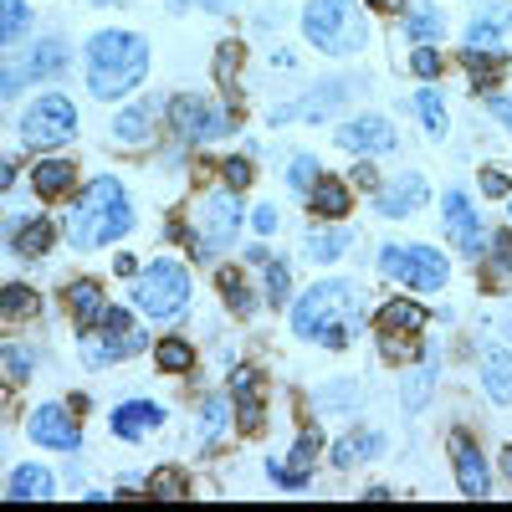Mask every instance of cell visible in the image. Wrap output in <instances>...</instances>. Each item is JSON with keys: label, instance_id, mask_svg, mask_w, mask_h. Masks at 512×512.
<instances>
[{"label": "cell", "instance_id": "cell-25", "mask_svg": "<svg viewBox=\"0 0 512 512\" xmlns=\"http://www.w3.org/2000/svg\"><path fill=\"white\" fill-rule=\"evenodd\" d=\"M507 31H512V6H487L472 26H466V47H502L507 41Z\"/></svg>", "mask_w": 512, "mask_h": 512}, {"label": "cell", "instance_id": "cell-16", "mask_svg": "<svg viewBox=\"0 0 512 512\" xmlns=\"http://www.w3.org/2000/svg\"><path fill=\"white\" fill-rule=\"evenodd\" d=\"M108 425H113V436H118V441H144V436H154L159 425H164V410L149 405V400H128V405L113 410Z\"/></svg>", "mask_w": 512, "mask_h": 512}, {"label": "cell", "instance_id": "cell-42", "mask_svg": "<svg viewBox=\"0 0 512 512\" xmlns=\"http://www.w3.org/2000/svg\"><path fill=\"white\" fill-rule=\"evenodd\" d=\"M313 180H318V159H308V154H303V159H292V190H303V195H308Z\"/></svg>", "mask_w": 512, "mask_h": 512}, {"label": "cell", "instance_id": "cell-12", "mask_svg": "<svg viewBox=\"0 0 512 512\" xmlns=\"http://www.w3.org/2000/svg\"><path fill=\"white\" fill-rule=\"evenodd\" d=\"M338 149H349V154H395L400 139H395V123L390 118L369 113V118H354V123L338 128Z\"/></svg>", "mask_w": 512, "mask_h": 512}, {"label": "cell", "instance_id": "cell-32", "mask_svg": "<svg viewBox=\"0 0 512 512\" xmlns=\"http://www.w3.org/2000/svg\"><path fill=\"white\" fill-rule=\"evenodd\" d=\"M190 492V477L180 472V466H159V472L149 477V487H144V497H164V502H180Z\"/></svg>", "mask_w": 512, "mask_h": 512}, {"label": "cell", "instance_id": "cell-2", "mask_svg": "<svg viewBox=\"0 0 512 512\" xmlns=\"http://www.w3.org/2000/svg\"><path fill=\"white\" fill-rule=\"evenodd\" d=\"M354 328H359V292L349 282H318L292 308V333L313 338L323 349H349Z\"/></svg>", "mask_w": 512, "mask_h": 512}, {"label": "cell", "instance_id": "cell-39", "mask_svg": "<svg viewBox=\"0 0 512 512\" xmlns=\"http://www.w3.org/2000/svg\"><path fill=\"white\" fill-rule=\"evenodd\" d=\"M216 77H221V88H226V82L236 88V77H241V47H236V41H221V47H216Z\"/></svg>", "mask_w": 512, "mask_h": 512}, {"label": "cell", "instance_id": "cell-44", "mask_svg": "<svg viewBox=\"0 0 512 512\" xmlns=\"http://www.w3.org/2000/svg\"><path fill=\"white\" fill-rule=\"evenodd\" d=\"M482 195H492V200H507V175H502L497 164H487V169H482Z\"/></svg>", "mask_w": 512, "mask_h": 512}, {"label": "cell", "instance_id": "cell-23", "mask_svg": "<svg viewBox=\"0 0 512 512\" xmlns=\"http://www.w3.org/2000/svg\"><path fill=\"white\" fill-rule=\"evenodd\" d=\"M11 226H16L11 231V251L16 256H47L52 241H57V226L47 216H26V221H11Z\"/></svg>", "mask_w": 512, "mask_h": 512}, {"label": "cell", "instance_id": "cell-20", "mask_svg": "<svg viewBox=\"0 0 512 512\" xmlns=\"http://www.w3.org/2000/svg\"><path fill=\"white\" fill-rule=\"evenodd\" d=\"M62 308H67V318H72L77 328H88V323L108 308V297H103V287H98L93 277H77V282L62 287Z\"/></svg>", "mask_w": 512, "mask_h": 512}, {"label": "cell", "instance_id": "cell-52", "mask_svg": "<svg viewBox=\"0 0 512 512\" xmlns=\"http://www.w3.org/2000/svg\"><path fill=\"white\" fill-rule=\"evenodd\" d=\"M502 477H507V482H512V446H507V451H502Z\"/></svg>", "mask_w": 512, "mask_h": 512}, {"label": "cell", "instance_id": "cell-53", "mask_svg": "<svg viewBox=\"0 0 512 512\" xmlns=\"http://www.w3.org/2000/svg\"><path fill=\"white\" fill-rule=\"evenodd\" d=\"M93 6H118V0H93Z\"/></svg>", "mask_w": 512, "mask_h": 512}, {"label": "cell", "instance_id": "cell-48", "mask_svg": "<svg viewBox=\"0 0 512 512\" xmlns=\"http://www.w3.org/2000/svg\"><path fill=\"white\" fill-rule=\"evenodd\" d=\"M492 113H497V123L512 128V98H492Z\"/></svg>", "mask_w": 512, "mask_h": 512}, {"label": "cell", "instance_id": "cell-34", "mask_svg": "<svg viewBox=\"0 0 512 512\" xmlns=\"http://www.w3.org/2000/svg\"><path fill=\"white\" fill-rule=\"evenodd\" d=\"M405 31L420 41V47H425V41L436 47V36L446 31V21H441V11H436V6H410V21H405Z\"/></svg>", "mask_w": 512, "mask_h": 512}, {"label": "cell", "instance_id": "cell-7", "mask_svg": "<svg viewBox=\"0 0 512 512\" xmlns=\"http://www.w3.org/2000/svg\"><path fill=\"white\" fill-rule=\"evenodd\" d=\"M128 282H134V308L144 318H180L190 303V267L180 262H154L144 267V277L134 272Z\"/></svg>", "mask_w": 512, "mask_h": 512}, {"label": "cell", "instance_id": "cell-37", "mask_svg": "<svg viewBox=\"0 0 512 512\" xmlns=\"http://www.w3.org/2000/svg\"><path fill=\"white\" fill-rule=\"evenodd\" d=\"M415 118L425 123V134H431V139L446 134V108H441L436 93H415Z\"/></svg>", "mask_w": 512, "mask_h": 512}, {"label": "cell", "instance_id": "cell-43", "mask_svg": "<svg viewBox=\"0 0 512 512\" xmlns=\"http://www.w3.org/2000/svg\"><path fill=\"white\" fill-rule=\"evenodd\" d=\"M221 175L231 180V190H241V185H251V159H241V154H231V159L221 164Z\"/></svg>", "mask_w": 512, "mask_h": 512}, {"label": "cell", "instance_id": "cell-24", "mask_svg": "<svg viewBox=\"0 0 512 512\" xmlns=\"http://www.w3.org/2000/svg\"><path fill=\"white\" fill-rule=\"evenodd\" d=\"M425 185L420 175H405V180H395L390 190H374V205L384 210V216H410V210H420V200H425Z\"/></svg>", "mask_w": 512, "mask_h": 512}, {"label": "cell", "instance_id": "cell-36", "mask_svg": "<svg viewBox=\"0 0 512 512\" xmlns=\"http://www.w3.org/2000/svg\"><path fill=\"white\" fill-rule=\"evenodd\" d=\"M26 26H31V16H26L21 0H0V47H6V41H21Z\"/></svg>", "mask_w": 512, "mask_h": 512}, {"label": "cell", "instance_id": "cell-14", "mask_svg": "<svg viewBox=\"0 0 512 512\" xmlns=\"http://www.w3.org/2000/svg\"><path fill=\"white\" fill-rule=\"evenodd\" d=\"M31 441L36 446H52V451H72L82 436H77V410H62V405H41L31 415Z\"/></svg>", "mask_w": 512, "mask_h": 512}, {"label": "cell", "instance_id": "cell-1", "mask_svg": "<svg viewBox=\"0 0 512 512\" xmlns=\"http://www.w3.org/2000/svg\"><path fill=\"white\" fill-rule=\"evenodd\" d=\"M82 62H88L93 98L118 103V98H128L144 82V72H149V41L134 36V31H98L88 41V52H82Z\"/></svg>", "mask_w": 512, "mask_h": 512}, {"label": "cell", "instance_id": "cell-10", "mask_svg": "<svg viewBox=\"0 0 512 512\" xmlns=\"http://www.w3.org/2000/svg\"><path fill=\"white\" fill-rule=\"evenodd\" d=\"M226 395H231V410H236L241 436H267V374L256 369V364L231 369Z\"/></svg>", "mask_w": 512, "mask_h": 512}, {"label": "cell", "instance_id": "cell-19", "mask_svg": "<svg viewBox=\"0 0 512 512\" xmlns=\"http://www.w3.org/2000/svg\"><path fill=\"white\" fill-rule=\"evenodd\" d=\"M313 456H318V431H308V436H297V446L287 451V456H277L267 472L282 482V487H303L308 477H313Z\"/></svg>", "mask_w": 512, "mask_h": 512}, {"label": "cell", "instance_id": "cell-21", "mask_svg": "<svg viewBox=\"0 0 512 512\" xmlns=\"http://www.w3.org/2000/svg\"><path fill=\"white\" fill-rule=\"evenodd\" d=\"M52 492H57L52 472H47V466H36V461H21L11 472V482H6V497H16V502H47Z\"/></svg>", "mask_w": 512, "mask_h": 512}, {"label": "cell", "instance_id": "cell-46", "mask_svg": "<svg viewBox=\"0 0 512 512\" xmlns=\"http://www.w3.org/2000/svg\"><path fill=\"white\" fill-rule=\"evenodd\" d=\"M251 226L262 231V236H272V231H277V210H272V205H256V216H251Z\"/></svg>", "mask_w": 512, "mask_h": 512}, {"label": "cell", "instance_id": "cell-27", "mask_svg": "<svg viewBox=\"0 0 512 512\" xmlns=\"http://www.w3.org/2000/svg\"><path fill=\"white\" fill-rule=\"evenodd\" d=\"M374 451H379V436L374 431H354V436H344L333 446V466H338V472H354V466L369 461Z\"/></svg>", "mask_w": 512, "mask_h": 512}, {"label": "cell", "instance_id": "cell-31", "mask_svg": "<svg viewBox=\"0 0 512 512\" xmlns=\"http://www.w3.org/2000/svg\"><path fill=\"white\" fill-rule=\"evenodd\" d=\"M466 77H472L477 88H492V82L502 77V57L492 47H466Z\"/></svg>", "mask_w": 512, "mask_h": 512}, {"label": "cell", "instance_id": "cell-17", "mask_svg": "<svg viewBox=\"0 0 512 512\" xmlns=\"http://www.w3.org/2000/svg\"><path fill=\"white\" fill-rule=\"evenodd\" d=\"M446 231H451V241L472 256V251H482V216L472 210V200L466 195H446Z\"/></svg>", "mask_w": 512, "mask_h": 512}, {"label": "cell", "instance_id": "cell-22", "mask_svg": "<svg viewBox=\"0 0 512 512\" xmlns=\"http://www.w3.org/2000/svg\"><path fill=\"white\" fill-rule=\"evenodd\" d=\"M72 185H77V169H72L67 159H41V164L31 169V190H36L41 200H67Z\"/></svg>", "mask_w": 512, "mask_h": 512}, {"label": "cell", "instance_id": "cell-3", "mask_svg": "<svg viewBox=\"0 0 512 512\" xmlns=\"http://www.w3.org/2000/svg\"><path fill=\"white\" fill-rule=\"evenodd\" d=\"M128 226H134V205H128V190L113 175H98L88 190L77 195L72 216H67V241L77 251H98L113 246Z\"/></svg>", "mask_w": 512, "mask_h": 512}, {"label": "cell", "instance_id": "cell-54", "mask_svg": "<svg viewBox=\"0 0 512 512\" xmlns=\"http://www.w3.org/2000/svg\"><path fill=\"white\" fill-rule=\"evenodd\" d=\"M507 216H512V205H507Z\"/></svg>", "mask_w": 512, "mask_h": 512}, {"label": "cell", "instance_id": "cell-9", "mask_svg": "<svg viewBox=\"0 0 512 512\" xmlns=\"http://www.w3.org/2000/svg\"><path fill=\"white\" fill-rule=\"evenodd\" d=\"M379 272L384 277H395L415 292H441L451 267H446V256L431 251V246H384L379 251Z\"/></svg>", "mask_w": 512, "mask_h": 512}, {"label": "cell", "instance_id": "cell-35", "mask_svg": "<svg viewBox=\"0 0 512 512\" xmlns=\"http://www.w3.org/2000/svg\"><path fill=\"white\" fill-rule=\"evenodd\" d=\"M190 359H195V354H190L185 338H164V344L154 349V364H159L164 374H185V369H190Z\"/></svg>", "mask_w": 512, "mask_h": 512}, {"label": "cell", "instance_id": "cell-15", "mask_svg": "<svg viewBox=\"0 0 512 512\" xmlns=\"http://www.w3.org/2000/svg\"><path fill=\"white\" fill-rule=\"evenodd\" d=\"M236 226H241V205H236V195H210V200L200 205V241H205V251L226 246V241L236 236Z\"/></svg>", "mask_w": 512, "mask_h": 512}, {"label": "cell", "instance_id": "cell-49", "mask_svg": "<svg viewBox=\"0 0 512 512\" xmlns=\"http://www.w3.org/2000/svg\"><path fill=\"white\" fill-rule=\"evenodd\" d=\"M113 267H118V277H134V272H139V262H134V256H118Z\"/></svg>", "mask_w": 512, "mask_h": 512}, {"label": "cell", "instance_id": "cell-45", "mask_svg": "<svg viewBox=\"0 0 512 512\" xmlns=\"http://www.w3.org/2000/svg\"><path fill=\"white\" fill-rule=\"evenodd\" d=\"M487 267H502V272H512V231H502L497 241H492V262Z\"/></svg>", "mask_w": 512, "mask_h": 512}, {"label": "cell", "instance_id": "cell-50", "mask_svg": "<svg viewBox=\"0 0 512 512\" xmlns=\"http://www.w3.org/2000/svg\"><path fill=\"white\" fill-rule=\"evenodd\" d=\"M369 6H374V11H384V16H390V11H400V6H405V0H369Z\"/></svg>", "mask_w": 512, "mask_h": 512}, {"label": "cell", "instance_id": "cell-4", "mask_svg": "<svg viewBox=\"0 0 512 512\" xmlns=\"http://www.w3.org/2000/svg\"><path fill=\"white\" fill-rule=\"evenodd\" d=\"M77 333H82V364L88 369H108L118 359H134V354L149 349L139 318L123 313V308H103L88 328H77Z\"/></svg>", "mask_w": 512, "mask_h": 512}, {"label": "cell", "instance_id": "cell-5", "mask_svg": "<svg viewBox=\"0 0 512 512\" xmlns=\"http://www.w3.org/2000/svg\"><path fill=\"white\" fill-rule=\"evenodd\" d=\"M303 31L318 52L328 57H349L364 47V11L354 6V0H308V11H303Z\"/></svg>", "mask_w": 512, "mask_h": 512}, {"label": "cell", "instance_id": "cell-30", "mask_svg": "<svg viewBox=\"0 0 512 512\" xmlns=\"http://www.w3.org/2000/svg\"><path fill=\"white\" fill-rule=\"evenodd\" d=\"M216 292L231 303V313L236 318H246L256 303H251V292H246V277H241V267H216Z\"/></svg>", "mask_w": 512, "mask_h": 512}, {"label": "cell", "instance_id": "cell-33", "mask_svg": "<svg viewBox=\"0 0 512 512\" xmlns=\"http://www.w3.org/2000/svg\"><path fill=\"white\" fill-rule=\"evenodd\" d=\"M118 139H128V144H134V139H149V128H154V103L144 98V103H134V108H128V113H118Z\"/></svg>", "mask_w": 512, "mask_h": 512}, {"label": "cell", "instance_id": "cell-40", "mask_svg": "<svg viewBox=\"0 0 512 512\" xmlns=\"http://www.w3.org/2000/svg\"><path fill=\"white\" fill-rule=\"evenodd\" d=\"M431 379H436L431 364H420V369L405 379V410H420V405H425V390H431Z\"/></svg>", "mask_w": 512, "mask_h": 512}, {"label": "cell", "instance_id": "cell-29", "mask_svg": "<svg viewBox=\"0 0 512 512\" xmlns=\"http://www.w3.org/2000/svg\"><path fill=\"white\" fill-rule=\"evenodd\" d=\"M36 308H41V297L31 287H21V282L0 287V318L6 323H26V318H36Z\"/></svg>", "mask_w": 512, "mask_h": 512}, {"label": "cell", "instance_id": "cell-11", "mask_svg": "<svg viewBox=\"0 0 512 512\" xmlns=\"http://www.w3.org/2000/svg\"><path fill=\"white\" fill-rule=\"evenodd\" d=\"M62 67H67V47H62V41H41L26 62L0 67V98H11L16 88H26V82H36V77H57Z\"/></svg>", "mask_w": 512, "mask_h": 512}, {"label": "cell", "instance_id": "cell-13", "mask_svg": "<svg viewBox=\"0 0 512 512\" xmlns=\"http://www.w3.org/2000/svg\"><path fill=\"white\" fill-rule=\"evenodd\" d=\"M446 451H451V466H456V487H461L466 497H487V492H492V477H487V461H482L477 441L466 436V431H451Z\"/></svg>", "mask_w": 512, "mask_h": 512}, {"label": "cell", "instance_id": "cell-41", "mask_svg": "<svg viewBox=\"0 0 512 512\" xmlns=\"http://www.w3.org/2000/svg\"><path fill=\"white\" fill-rule=\"evenodd\" d=\"M410 72H415V77H436V72H441V52L431 47V41H425V47H415V57H410Z\"/></svg>", "mask_w": 512, "mask_h": 512}, {"label": "cell", "instance_id": "cell-8", "mask_svg": "<svg viewBox=\"0 0 512 512\" xmlns=\"http://www.w3.org/2000/svg\"><path fill=\"white\" fill-rule=\"evenodd\" d=\"M77 134V108L67 93H41L36 103H26L21 113V139L31 149H57V144H72Z\"/></svg>", "mask_w": 512, "mask_h": 512}, {"label": "cell", "instance_id": "cell-38", "mask_svg": "<svg viewBox=\"0 0 512 512\" xmlns=\"http://www.w3.org/2000/svg\"><path fill=\"white\" fill-rule=\"evenodd\" d=\"M251 267H262L267 303H287V267H282V262H272V256H251Z\"/></svg>", "mask_w": 512, "mask_h": 512}, {"label": "cell", "instance_id": "cell-26", "mask_svg": "<svg viewBox=\"0 0 512 512\" xmlns=\"http://www.w3.org/2000/svg\"><path fill=\"white\" fill-rule=\"evenodd\" d=\"M175 128L185 134V144L216 134V128H226L221 118H205V98H175Z\"/></svg>", "mask_w": 512, "mask_h": 512}, {"label": "cell", "instance_id": "cell-18", "mask_svg": "<svg viewBox=\"0 0 512 512\" xmlns=\"http://www.w3.org/2000/svg\"><path fill=\"white\" fill-rule=\"evenodd\" d=\"M349 180H338V175H318L313 185H308V210L318 221H344L349 216Z\"/></svg>", "mask_w": 512, "mask_h": 512}, {"label": "cell", "instance_id": "cell-28", "mask_svg": "<svg viewBox=\"0 0 512 512\" xmlns=\"http://www.w3.org/2000/svg\"><path fill=\"white\" fill-rule=\"evenodd\" d=\"M482 384L497 405H512V354H487L482 364Z\"/></svg>", "mask_w": 512, "mask_h": 512}, {"label": "cell", "instance_id": "cell-47", "mask_svg": "<svg viewBox=\"0 0 512 512\" xmlns=\"http://www.w3.org/2000/svg\"><path fill=\"white\" fill-rule=\"evenodd\" d=\"M354 185H359V190H379V180H374V169H369V164L354 169Z\"/></svg>", "mask_w": 512, "mask_h": 512}, {"label": "cell", "instance_id": "cell-6", "mask_svg": "<svg viewBox=\"0 0 512 512\" xmlns=\"http://www.w3.org/2000/svg\"><path fill=\"white\" fill-rule=\"evenodd\" d=\"M374 333H379L384 364H415L425 349V308L410 303V297H390L374 318Z\"/></svg>", "mask_w": 512, "mask_h": 512}, {"label": "cell", "instance_id": "cell-51", "mask_svg": "<svg viewBox=\"0 0 512 512\" xmlns=\"http://www.w3.org/2000/svg\"><path fill=\"white\" fill-rule=\"evenodd\" d=\"M11 175H16V169H11L6 159H0V190H6V185H11Z\"/></svg>", "mask_w": 512, "mask_h": 512}]
</instances>
